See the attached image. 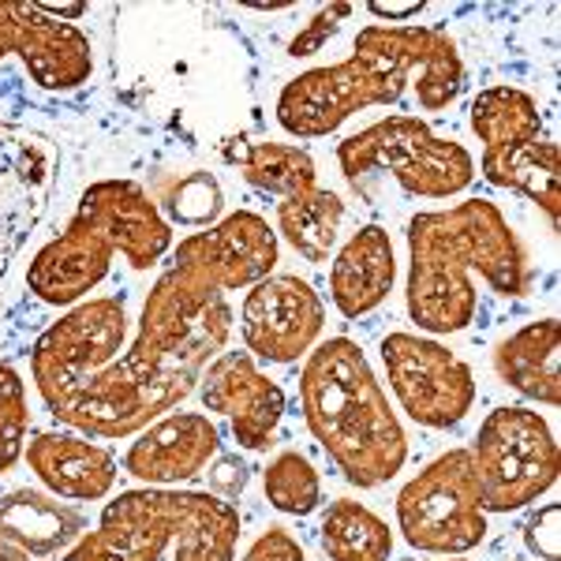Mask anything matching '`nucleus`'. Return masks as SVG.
Returning a JSON list of instances; mask_svg holds the SVG:
<instances>
[{
  "instance_id": "obj_27",
  "label": "nucleus",
  "mask_w": 561,
  "mask_h": 561,
  "mask_svg": "<svg viewBox=\"0 0 561 561\" xmlns=\"http://www.w3.org/2000/svg\"><path fill=\"white\" fill-rule=\"evenodd\" d=\"M158 210H165L169 221H176V225H195V229H203V225H214L217 217H221L225 192L214 173L195 169V173L176 176L161 187Z\"/></svg>"
},
{
  "instance_id": "obj_32",
  "label": "nucleus",
  "mask_w": 561,
  "mask_h": 561,
  "mask_svg": "<svg viewBox=\"0 0 561 561\" xmlns=\"http://www.w3.org/2000/svg\"><path fill=\"white\" fill-rule=\"evenodd\" d=\"M240 561H307V558H304L300 539H296L288 528H266L255 542H251L248 554Z\"/></svg>"
},
{
  "instance_id": "obj_25",
  "label": "nucleus",
  "mask_w": 561,
  "mask_h": 561,
  "mask_svg": "<svg viewBox=\"0 0 561 561\" xmlns=\"http://www.w3.org/2000/svg\"><path fill=\"white\" fill-rule=\"evenodd\" d=\"M319 542L330 561H389L393 558V531L370 513L364 502H330L319 520Z\"/></svg>"
},
{
  "instance_id": "obj_11",
  "label": "nucleus",
  "mask_w": 561,
  "mask_h": 561,
  "mask_svg": "<svg viewBox=\"0 0 561 561\" xmlns=\"http://www.w3.org/2000/svg\"><path fill=\"white\" fill-rule=\"evenodd\" d=\"M322 296L293 274H270L251 285L240 307L243 352L262 364H296L322 337Z\"/></svg>"
},
{
  "instance_id": "obj_16",
  "label": "nucleus",
  "mask_w": 561,
  "mask_h": 561,
  "mask_svg": "<svg viewBox=\"0 0 561 561\" xmlns=\"http://www.w3.org/2000/svg\"><path fill=\"white\" fill-rule=\"evenodd\" d=\"M79 210H87L113 237L131 270L158 266L173 251V225L135 180H98L79 198Z\"/></svg>"
},
{
  "instance_id": "obj_9",
  "label": "nucleus",
  "mask_w": 561,
  "mask_h": 561,
  "mask_svg": "<svg viewBox=\"0 0 561 561\" xmlns=\"http://www.w3.org/2000/svg\"><path fill=\"white\" fill-rule=\"evenodd\" d=\"M389 389L420 427L449 431L472 412L476 378L454 348L423 333H389L382 341Z\"/></svg>"
},
{
  "instance_id": "obj_33",
  "label": "nucleus",
  "mask_w": 561,
  "mask_h": 561,
  "mask_svg": "<svg viewBox=\"0 0 561 561\" xmlns=\"http://www.w3.org/2000/svg\"><path fill=\"white\" fill-rule=\"evenodd\" d=\"M367 8H370V15H378V20H393V23H401V20H412V15H420L427 4H423V0H409V4H393V0H389V4H386V0H370Z\"/></svg>"
},
{
  "instance_id": "obj_18",
  "label": "nucleus",
  "mask_w": 561,
  "mask_h": 561,
  "mask_svg": "<svg viewBox=\"0 0 561 561\" xmlns=\"http://www.w3.org/2000/svg\"><path fill=\"white\" fill-rule=\"evenodd\" d=\"M397 280L393 240L382 225H364L348 237L345 248L333 255L330 266V296L345 319H364L375 307L386 304Z\"/></svg>"
},
{
  "instance_id": "obj_1",
  "label": "nucleus",
  "mask_w": 561,
  "mask_h": 561,
  "mask_svg": "<svg viewBox=\"0 0 561 561\" xmlns=\"http://www.w3.org/2000/svg\"><path fill=\"white\" fill-rule=\"evenodd\" d=\"M229 333L232 307L192 232L147 293L135 337L108 364L31 367V375L57 423L87 438H131L195 393Z\"/></svg>"
},
{
  "instance_id": "obj_7",
  "label": "nucleus",
  "mask_w": 561,
  "mask_h": 561,
  "mask_svg": "<svg viewBox=\"0 0 561 561\" xmlns=\"http://www.w3.org/2000/svg\"><path fill=\"white\" fill-rule=\"evenodd\" d=\"M472 468L486 513H513L539 502L558 483V442L539 412L505 404L479 423Z\"/></svg>"
},
{
  "instance_id": "obj_30",
  "label": "nucleus",
  "mask_w": 561,
  "mask_h": 561,
  "mask_svg": "<svg viewBox=\"0 0 561 561\" xmlns=\"http://www.w3.org/2000/svg\"><path fill=\"white\" fill-rule=\"evenodd\" d=\"M348 15H352V4H325V8H319V15H314L311 26H307L300 38L288 45V53H293V57H311V53H319L322 42L330 38V34L341 26V20H348Z\"/></svg>"
},
{
  "instance_id": "obj_14",
  "label": "nucleus",
  "mask_w": 561,
  "mask_h": 561,
  "mask_svg": "<svg viewBox=\"0 0 561 561\" xmlns=\"http://www.w3.org/2000/svg\"><path fill=\"white\" fill-rule=\"evenodd\" d=\"M113 255H116L113 237L87 210L76 206L68 229L60 237H53L31 259V266H26V288L42 304L71 307L83 300L87 293H94L108 277Z\"/></svg>"
},
{
  "instance_id": "obj_15",
  "label": "nucleus",
  "mask_w": 561,
  "mask_h": 561,
  "mask_svg": "<svg viewBox=\"0 0 561 561\" xmlns=\"http://www.w3.org/2000/svg\"><path fill=\"white\" fill-rule=\"evenodd\" d=\"M221 449V431L203 412H169L135 434L124 454V472L147 486H180L203 476Z\"/></svg>"
},
{
  "instance_id": "obj_6",
  "label": "nucleus",
  "mask_w": 561,
  "mask_h": 561,
  "mask_svg": "<svg viewBox=\"0 0 561 561\" xmlns=\"http://www.w3.org/2000/svg\"><path fill=\"white\" fill-rule=\"evenodd\" d=\"M341 173L356 192H370V180L389 176L415 198L460 195L476 180L472 153L457 139H442L420 116H386L348 135L337 147Z\"/></svg>"
},
{
  "instance_id": "obj_26",
  "label": "nucleus",
  "mask_w": 561,
  "mask_h": 561,
  "mask_svg": "<svg viewBox=\"0 0 561 561\" xmlns=\"http://www.w3.org/2000/svg\"><path fill=\"white\" fill-rule=\"evenodd\" d=\"M262 486H266V502L288 517H307L322 505V479L311 460L296 449H285L270 460L262 472Z\"/></svg>"
},
{
  "instance_id": "obj_31",
  "label": "nucleus",
  "mask_w": 561,
  "mask_h": 561,
  "mask_svg": "<svg viewBox=\"0 0 561 561\" xmlns=\"http://www.w3.org/2000/svg\"><path fill=\"white\" fill-rule=\"evenodd\" d=\"M206 479H210V494L225 497V502H232V497H240L243 491H248L251 468H248V460L225 454V457L210 460V472H206Z\"/></svg>"
},
{
  "instance_id": "obj_2",
  "label": "nucleus",
  "mask_w": 561,
  "mask_h": 561,
  "mask_svg": "<svg viewBox=\"0 0 561 561\" xmlns=\"http://www.w3.org/2000/svg\"><path fill=\"white\" fill-rule=\"evenodd\" d=\"M420 76L415 94L427 113H442L465 90V60L449 34L434 26L370 23L341 65L296 76L277 98V124L296 139H322L375 105H397Z\"/></svg>"
},
{
  "instance_id": "obj_20",
  "label": "nucleus",
  "mask_w": 561,
  "mask_h": 561,
  "mask_svg": "<svg viewBox=\"0 0 561 561\" xmlns=\"http://www.w3.org/2000/svg\"><path fill=\"white\" fill-rule=\"evenodd\" d=\"M87 536V517L42 491L0 494V539L34 558L68 554Z\"/></svg>"
},
{
  "instance_id": "obj_3",
  "label": "nucleus",
  "mask_w": 561,
  "mask_h": 561,
  "mask_svg": "<svg viewBox=\"0 0 561 561\" xmlns=\"http://www.w3.org/2000/svg\"><path fill=\"white\" fill-rule=\"evenodd\" d=\"M479 274L497 296L531 293L528 251L491 198H465L449 210H427L409 221V319L423 333H460L476 322Z\"/></svg>"
},
{
  "instance_id": "obj_23",
  "label": "nucleus",
  "mask_w": 561,
  "mask_h": 561,
  "mask_svg": "<svg viewBox=\"0 0 561 561\" xmlns=\"http://www.w3.org/2000/svg\"><path fill=\"white\" fill-rule=\"evenodd\" d=\"M468 124H472L476 139L483 142V158H497V153L517 150L524 142H536L547 135L536 98L520 87L479 90L468 105Z\"/></svg>"
},
{
  "instance_id": "obj_29",
  "label": "nucleus",
  "mask_w": 561,
  "mask_h": 561,
  "mask_svg": "<svg viewBox=\"0 0 561 561\" xmlns=\"http://www.w3.org/2000/svg\"><path fill=\"white\" fill-rule=\"evenodd\" d=\"M524 547L536 561H561V505L550 502L524 524Z\"/></svg>"
},
{
  "instance_id": "obj_8",
  "label": "nucleus",
  "mask_w": 561,
  "mask_h": 561,
  "mask_svg": "<svg viewBox=\"0 0 561 561\" xmlns=\"http://www.w3.org/2000/svg\"><path fill=\"white\" fill-rule=\"evenodd\" d=\"M397 528L412 550L427 554H468L486 539V510L468 449L434 457L397 494Z\"/></svg>"
},
{
  "instance_id": "obj_13",
  "label": "nucleus",
  "mask_w": 561,
  "mask_h": 561,
  "mask_svg": "<svg viewBox=\"0 0 561 561\" xmlns=\"http://www.w3.org/2000/svg\"><path fill=\"white\" fill-rule=\"evenodd\" d=\"M198 401L206 412L229 415L240 449L262 454L274 446V434L285 420V389L262 375L251 352H221L198 378Z\"/></svg>"
},
{
  "instance_id": "obj_10",
  "label": "nucleus",
  "mask_w": 561,
  "mask_h": 561,
  "mask_svg": "<svg viewBox=\"0 0 561 561\" xmlns=\"http://www.w3.org/2000/svg\"><path fill=\"white\" fill-rule=\"evenodd\" d=\"M57 150L42 131L0 116V280L49 214Z\"/></svg>"
},
{
  "instance_id": "obj_17",
  "label": "nucleus",
  "mask_w": 561,
  "mask_h": 561,
  "mask_svg": "<svg viewBox=\"0 0 561 561\" xmlns=\"http://www.w3.org/2000/svg\"><path fill=\"white\" fill-rule=\"evenodd\" d=\"M26 465L57 497L102 502L116 486V457L87 434L42 431L26 446Z\"/></svg>"
},
{
  "instance_id": "obj_24",
  "label": "nucleus",
  "mask_w": 561,
  "mask_h": 561,
  "mask_svg": "<svg viewBox=\"0 0 561 561\" xmlns=\"http://www.w3.org/2000/svg\"><path fill=\"white\" fill-rule=\"evenodd\" d=\"M341 221H345V203L330 187H314L277 203V232L307 262H325L333 255Z\"/></svg>"
},
{
  "instance_id": "obj_36",
  "label": "nucleus",
  "mask_w": 561,
  "mask_h": 561,
  "mask_svg": "<svg viewBox=\"0 0 561 561\" xmlns=\"http://www.w3.org/2000/svg\"><path fill=\"white\" fill-rule=\"evenodd\" d=\"M446 561H465V558H446Z\"/></svg>"
},
{
  "instance_id": "obj_35",
  "label": "nucleus",
  "mask_w": 561,
  "mask_h": 561,
  "mask_svg": "<svg viewBox=\"0 0 561 561\" xmlns=\"http://www.w3.org/2000/svg\"><path fill=\"white\" fill-rule=\"evenodd\" d=\"M0 561H45V558H34V554H26V550H20V547H12V542L0 539Z\"/></svg>"
},
{
  "instance_id": "obj_5",
  "label": "nucleus",
  "mask_w": 561,
  "mask_h": 561,
  "mask_svg": "<svg viewBox=\"0 0 561 561\" xmlns=\"http://www.w3.org/2000/svg\"><path fill=\"white\" fill-rule=\"evenodd\" d=\"M240 513L210 491L139 486L102 510L65 561H237Z\"/></svg>"
},
{
  "instance_id": "obj_4",
  "label": "nucleus",
  "mask_w": 561,
  "mask_h": 561,
  "mask_svg": "<svg viewBox=\"0 0 561 561\" xmlns=\"http://www.w3.org/2000/svg\"><path fill=\"white\" fill-rule=\"evenodd\" d=\"M300 409L325 457L359 491L389 483L409 460L401 420L352 337H330L307 352Z\"/></svg>"
},
{
  "instance_id": "obj_34",
  "label": "nucleus",
  "mask_w": 561,
  "mask_h": 561,
  "mask_svg": "<svg viewBox=\"0 0 561 561\" xmlns=\"http://www.w3.org/2000/svg\"><path fill=\"white\" fill-rule=\"evenodd\" d=\"M45 15H53V20H79V15H87V4H38Z\"/></svg>"
},
{
  "instance_id": "obj_28",
  "label": "nucleus",
  "mask_w": 561,
  "mask_h": 561,
  "mask_svg": "<svg viewBox=\"0 0 561 561\" xmlns=\"http://www.w3.org/2000/svg\"><path fill=\"white\" fill-rule=\"evenodd\" d=\"M31 431V404H26V382L12 364L0 359V476L12 472L15 460L26 449Z\"/></svg>"
},
{
  "instance_id": "obj_22",
  "label": "nucleus",
  "mask_w": 561,
  "mask_h": 561,
  "mask_svg": "<svg viewBox=\"0 0 561 561\" xmlns=\"http://www.w3.org/2000/svg\"><path fill=\"white\" fill-rule=\"evenodd\" d=\"M225 161L240 169V176L251 187L274 195V198H296L319 187V169L314 158L296 142H251V139H229L221 147Z\"/></svg>"
},
{
  "instance_id": "obj_19",
  "label": "nucleus",
  "mask_w": 561,
  "mask_h": 561,
  "mask_svg": "<svg viewBox=\"0 0 561 561\" xmlns=\"http://www.w3.org/2000/svg\"><path fill=\"white\" fill-rule=\"evenodd\" d=\"M210 259L217 280L225 293H240L259 280H266L277 266V232L266 217L237 210L225 221H217L210 232H198Z\"/></svg>"
},
{
  "instance_id": "obj_12",
  "label": "nucleus",
  "mask_w": 561,
  "mask_h": 561,
  "mask_svg": "<svg viewBox=\"0 0 561 561\" xmlns=\"http://www.w3.org/2000/svg\"><path fill=\"white\" fill-rule=\"evenodd\" d=\"M4 57H20L42 90H76L94 71L87 34L45 15L34 0H0V60Z\"/></svg>"
},
{
  "instance_id": "obj_21",
  "label": "nucleus",
  "mask_w": 561,
  "mask_h": 561,
  "mask_svg": "<svg viewBox=\"0 0 561 561\" xmlns=\"http://www.w3.org/2000/svg\"><path fill=\"white\" fill-rule=\"evenodd\" d=\"M558 348L561 325L558 319H536L520 325L517 333L497 345L494 370L510 389H517L528 401H539L547 409L561 404V375H558Z\"/></svg>"
}]
</instances>
